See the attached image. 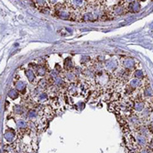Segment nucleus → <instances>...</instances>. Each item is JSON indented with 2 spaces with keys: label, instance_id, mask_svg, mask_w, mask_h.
<instances>
[{
  "label": "nucleus",
  "instance_id": "1",
  "mask_svg": "<svg viewBox=\"0 0 153 153\" xmlns=\"http://www.w3.org/2000/svg\"><path fill=\"white\" fill-rule=\"evenodd\" d=\"M120 67L124 70L133 73L137 69H140V62L132 57H121L119 58Z\"/></svg>",
  "mask_w": 153,
  "mask_h": 153
},
{
  "label": "nucleus",
  "instance_id": "2",
  "mask_svg": "<svg viewBox=\"0 0 153 153\" xmlns=\"http://www.w3.org/2000/svg\"><path fill=\"white\" fill-rule=\"evenodd\" d=\"M24 73H25V75H26V78L27 79V81H29L30 83H36V82L38 80L37 79L38 76L33 70H31L30 68H27V69H25Z\"/></svg>",
  "mask_w": 153,
  "mask_h": 153
},
{
  "label": "nucleus",
  "instance_id": "3",
  "mask_svg": "<svg viewBox=\"0 0 153 153\" xmlns=\"http://www.w3.org/2000/svg\"><path fill=\"white\" fill-rule=\"evenodd\" d=\"M141 9V5L140 1H128V12L136 13Z\"/></svg>",
  "mask_w": 153,
  "mask_h": 153
},
{
  "label": "nucleus",
  "instance_id": "4",
  "mask_svg": "<svg viewBox=\"0 0 153 153\" xmlns=\"http://www.w3.org/2000/svg\"><path fill=\"white\" fill-rule=\"evenodd\" d=\"M33 5L39 9L40 11H43V9H48L50 5V1H32Z\"/></svg>",
  "mask_w": 153,
  "mask_h": 153
},
{
  "label": "nucleus",
  "instance_id": "5",
  "mask_svg": "<svg viewBox=\"0 0 153 153\" xmlns=\"http://www.w3.org/2000/svg\"><path fill=\"white\" fill-rule=\"evenodd\" d=\"M15 89L19 93L25 94V92L27 90V82L24 81H17L15 82Z\"/></svg>",
  "mask_w": 153,
  "mask_h": 153
},
{
  "label": "nucleus",
  "instance_id": "6",
  "mask_svg": "<svg viewBox=\"0 0 153 153\" xmlns=\"http://www.w3.org/2000/svg\"><path fill=\"white\" fill-rule=\"evenodd\" d=\"M5 140L7 141V142H9V143H11V142H13L14 140H16V132L15 131H13L12 129H7L6 132H5Z\"/></svg>",
  "mask_w": 153,
  "mask_h": 153
},
{
  "label": "nucleus",
  "instance_id": "7",
  "mask_svg": "<svg viewBox=\"0 0 153 153\" xmlns=\"http://www.w3.org/2000/svg\"><path fill=\"white\" fill-rule=\"evenodd\" d=\"M26 111V107L23 105H14V112L17 115H22Z\"/></svg>",
  "mask_w": 153,
  "mask_h": 153
},
{
  "label": "nucleus",
  "instance_id": "8",
  "mask_svg": "<svg viewBox=\"0 0 153 153\" xmlns=\"http://www.w3.org/2000/svg\"><path fill=\"white\" fill-rule=\"evenodd\" d=\"M19 95V93L16 90V89H11L9 92H8V97L11 99H16L18 98Z\"/></svg>",
  "mask_w": 153,
  "mask_h": 153
}]
</instances>
